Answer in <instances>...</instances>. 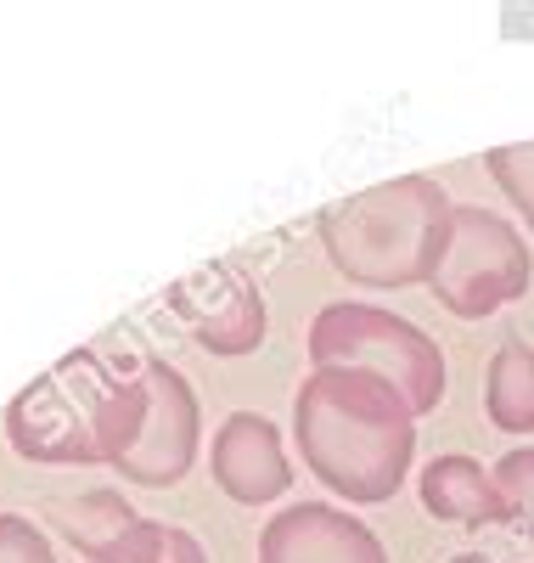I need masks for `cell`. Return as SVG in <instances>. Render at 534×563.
Listing matches in <instances>:
<instances>
[{
	"label": "cell",
	"instance_id": "cell-1",
	"mask_svg": "<svg viewBox=\"0 0 534 563\" xmlns=\"http://www.w3.org/2000/svg\"><path fill=\"white\" fill-rule=\"evenodd\" d=\"M293 445L332 496L377 507L416 462V411L366 372L315 366L293 395Z\"/></svg>",
	"mask_w": 534,
	"mask_h": 563
},
{
	"label": "cell",
	"instance_id": "cell-2",
	"mask_svg": "<svg viewBox=\"0 0 534 563\" xmlns=\"http://www.w3.org/2000/svg\"><path fill=\"white\" fill-rule=\"evenodd\" d=\"M450 192L427 175H394L321 209L315 231L337 276L355 288H416L433 276L450 231Z\"/></svg>",
	"mask_w": 534,
	"mask_h": 563
},
{
	"label": "cell",
	"instance_id": "cell-3",
	"mask_svg": "<svg viewBox=\"0 0 534 563\" xmlns=\"http://www.w3.org/2000/svg\"><path fill=\"white\" fill-rule=\"evenodd\" d=\"M203 440V406L180 372L147 355L130 378H119L102 411V462L119 467L130 485L169 490L191 474Z\"/></svg>",
	"mask_w": 534,
	"mask_h": 563
},
{
	"label": "cell",
	"instance_id": "cell-4",
	"mask_svg": "<svg viewBox=\"0 0 534 563\" xmlns=\"http://www.w3.org/2000/svg\"><path fill=\"white\" fill-rule=\"evenodd\" d=\"M344 366L388 384L416 417L445 400V355L416 321L366 305V299H332L310 321V372Z\"/></svg>",
	"mask_w": 534,
	"mask_h": 563
},
{
	"label": "cell",
	"instance_id": "cell-5",
	"mask_svg": "<svg viewBox=\"0 0 534 563\" xmlns=\"http://www.w3.org/2000/svg\"><path fill=\"white\" fill-rule=\"evenodd\" d=\"M124 372L102 366V355H68L45 378H34L7 406V440L23 462L90 467L102 462V411Z\"/></svg>",
	"mask_w": 534,
	"mask_h": 563
},
{
	"label": "cell",
	"instance_id": "cell-6",
	"mask_svg": "<svg viewBox=\"0 0 534 563\" xmlns=\"http://www.w3.org/2000/svg\"><path fill=\"white\" fill-rule=\"evenodd\" d=\"M529 282H534V260H529V243L518 238V225L501 220L496 209L456 203L445 254L427 276V294L461 321H483L518 305L529 294Z\"/></svg>",
	"mask_w": 534,
	"mask_h": 563
},
{
	"label": "cell",
	"instance_id": "cell-7",
	"mask_svg": "<svg viewBox=\"0 0 534 563\" xmlns=\"http://www.w3.org/2000/svg\"><path fill=\"white\" fill-rule=\"evenodd\" d=\"M169 310L180 316V327L198 339L209 355L231 361V355H254L270 333V310L259 282L242 271L236 260H209L191 276H180L169 288Z\"/></svg>",
	"mask_w": 534,
	"mask_h": 563
},
{
	"label": "cell",
	"instance_id": "cell-8",
	"mask_svg": "<svg viewBox=\"0 0 534 563\" xmlns=\"http://www.w3.org/2000/svg\"><path fill=\"white\" fill-rule=\"evenodd\" d=\"M259 563H388L377 530L332 501H293L265 519Z\"/></svg>",
	"mask_w": 534,
	"mask_h": 563
},
{
	"label": "cell",
	"instance_id": "cell-9",
	"mask_svg": "<svg viewBox=\"0 0 534 563\" xmlns=\"http://www.w3.org/2000/svg\"><path fill=\"white\" fill-rule=\"evenodd\" d=\"M209 474L236 507H265V501L287 496V485H293L281 434L265 411H231L220 422L214 451H209Z\"/></svg>",
	"mask_w": 534,
	"mask_h": 563
},
{
	"label": "cell",
	"instance_id": "cell-10",
	"mask_svg": "<svg viewBox=\"0 0 534 563\" xmlns=\"http://www.w3.org/2000/svg\"><path fill=\"white\" fill-rule=\"evenodd\" d=\"M422 507L433 512L440 525H467V530H483V525H507V496L496 485V467H483L478 456L467 451H445L422 467Z\"/></svg>",
	"mask_w": 534,
	"mask_h": 563
},
{
	"label": "cell",
	"instance_id": "cell-11",
	"mask_svg": "<svg viewBox=\"0 0 534 563\" xmlns=\"http://www.w3.org/2000/svg\"><path fill=\"white\" fill-rule=\"evenodd\" d=\"M483 411L501 434H534V344H496L490 372H483Z\"/></svg>",
	"mask_w": 534,
	"mask_h": 563
},
{
	"label": "cell",
	"instance_id": "cell-12",
	"mask_svg": "<svg viewBox=\"0 0 534 563\" xmlns=\"http://www.w3.org/2000/svg\"><path fill=\"white\" fill-rule=\"evenodd\" d=\"M57 530L85 552V563L90 558H102L108 547H119L135 525H141V512L119 496V490H85V496H68V501H57Z\"/></svg>",
	"mask_w": 534,
	"mask_h": 563
},
{
	"label": "cell",
	"instance_id": "cell-13",
	"mask_svg": "<svg viewBox=\"0 0 534 563\" xmlns=\"http://www.w3.org/2000/svg\"><path fill=\"white\" fill-rule=\"evenodd\" d=\"M90 563H209L198 536L180 530V525H158V519H141L119 547H108L102 558Z\"/></svg>",
	"mask_w": 534,
	"mask_h": 563
},
{
	"label": "cell",
	"instance_id": "cell-14",
	"mask_svg": "<svg viewBox=\"0 0 534 563\" xmlns=\"http://www.w3.org/2000/svg\"><path fill=\"white\" fill-rule=\"evenodd\" d=\"M483 169L496 175V186L512 198V209L529 220L534 231V141H512V147H490L483 153Z\"/></svg>",
	"mask_w": 534,
	"mask_h": 563
},
{
	"label": "cell",
	"instance_id": "cell-15",
	"mask_svg": "<svg viewBox=\"0 0 534 563\" xmlns=\"http://www.w3.org/2000/svg\"><path fill=\"white\" fill-rule=\"evenodd\" d=\"M496 485L507 496V525L534 536V445H518L496 462Z\"/></svg>",
	"mask_w": 534,
	"mask_h": 563
},
{
	"label": "cell",
	"instance_id": "cell-16",
	"mask_svg": "<svg viewBox=\"0 0 534 563\" xmlns=\"http://www.w3.org/2000/svg\"><path fill=\"white\" fill-rule=\"evenodd\" d=\"M0 563H57V558H52V541L23 512H0Z\"/></svg>",
	"mask_w": 534,
	"mask_h": 563
},
{
	"label": "cell",
	"instance_id": "cell-17",
	"mask_svg": "<svg viewBox=\"0 0 534 563\" xmlns=\"http://www.w3.org/2000/svg\"><path fill=\"white\" fill-rule=\"evenodd\" d=\"M450 563H496L490 552H461V558H450Z\"/></svg>",
	"mask_w": 534,
	"mask_h": 563
}]
</instances>
